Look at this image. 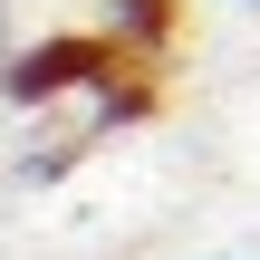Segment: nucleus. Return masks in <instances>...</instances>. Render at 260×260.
<instances>
[{"instance_id":"obj_1","label":"nucleus","mask_w":260,"mask_h":260,"mask_svg":"<svg viewBox=\"0 0 260 260\" xmlns=\"http://www.w3.org/2000/svg\"><path fill=\"white\" fill-rule=\"evenodd\" d=\"M0 58H10V0H0Z\"/></svg>"}]
</instances>
